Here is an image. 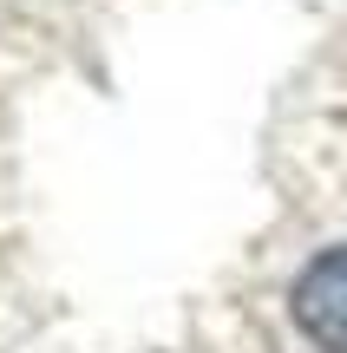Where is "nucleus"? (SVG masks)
Segmentation results:
<instances>
[{
  "label": "nucleus",
  "mask_w": 347,
  "mask_h": 353,
  "mask_svg": "<svg viewBox=\"0 0 347 353\" xmlns=\"http://www.w3.org/2000/svg\"><path fill=\"white\" fill-rule=\"evenodd\" d=\"M288 314H295L301 341H308L315 353H347V242L321 249V255L295 275Z\"/></svg>",
  "instance_id": "obj_1"
}]
</instances>
